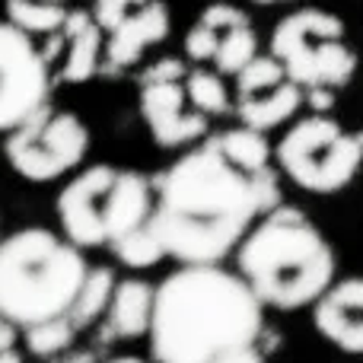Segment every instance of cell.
<instances>
[{"label":"cell","instance_id":"7c38bea8","mask_svg":"<svg viewBox=\"0 0 363 363\" xmlns=\"http://www.w3.org/2000/svg\"><path fill=\"white\" fill-rule=\"evenodd\" d=\"M303 108V86H296L271 55H255L236 74V112L255 131H274Z\"/></svg>","mask_w":363,"mask_h":363},{"label":"cell","instance_id":"30bf717a","mask_svg":"<svg viewBox=\"0 0 363 363\" xmlns=\"http://www.w3.org/2000/svg\"><path fill=\"white\" fill-rule=\"evenodd\" d=\"M93 19L102 29L106 70H125L147 48L169 38L172 16L166 0H96Z\"/></svg>","mask_w":363,"mask_h":363},{"label":"cell","instance_id":"9c48e42d","mask_svg":"<svg viewBox=\"0 0 363 363\" xmlns=\"http://www.w3.org/2000/svg\"><path fill=\"white\" fill-rule=\"evenodd\" d=\"M51 64L29 32L0 23V134L48 106Z\"/></svg>","mask_w":363,"mask_h":363},{"label":"cell","instance_id":"484cf974","mask_svg":"<svg viewBox=\"0 0 363 363\" xmlns=\"http://www.w3.org/2000/svg\"><path fill=\"white\" fill-rule=\"evenodd\" d=\"M0 363H23L16 347H6V351H0Z\"/></svg>","mask_w":363,"mask_h":363},{"label":"cell","instance_id":"7a4b0ae2","mask_svg":"<svg viewBox=\"0 0 363 363\" xmlns=\"http://www.w3.org/2000/svg\"><path fill=\"white\" fill-rule=\"evenodd\" d=\"M147 335L157 363H213L262 345L264 306L236 271L182 264L153 290Z\"/></svg>","mask_w":363,"mask_h":363},{"label":"cell","instance_id":"44dd1931","mask_svg":"<svg viewBox=\"0 0 363 363\" xmlns=\"http://www.w3.org/2000/svg\"><path fill=\"white\" fill-rule=\"evenodd\" d=\"M108 249H112L115 258H118L121 264H128V268H153L157 262L166 258L163 242H160L153 223H144V226H138V230H131L128 236H121L118 242L108 245Z\"/></svg>","mask_w":363,"mask_h":363},{"label":"cell","instance_id":"603a6c76","mask_svg":"<svg viewBox=\"0 0 363 363\" xmlns=\"http://www.w3.org/2000/svg\"><path fill=\"white\" fill-rule=\"evenodd\" d=\"M303 106H309L313 112H332L335 108V89L328 86H313V89H303Z\"/></svg>","mask_w":363,"mask_h":363},{"label":"cell","instance_id":"8992f818","mask_svg":"<svg viewBox=\"0 0 363 363\" xmlns=\"http://www.w3.org/2000/svg\"><path fill=\"white\" fill-rule=\"evenodd\" d=\"M271 57L303 89L347 86L357 74V51L347 42V29L332 10L303 6L271 32Z\"/></svg>","mask_w":363,"mask_h":363},{"label":"cell","instance_id":"5bb4252c","mask_svg":"<svg viewBox=\"0 0 363 363\" xmlns=\"http://www.w3.org/2000/svg\"><path fill=\"white\" fill-rule=\"evenodd\" d=\"M313 325L345 354H363V277L328 284L313 300Z\"/></svg>","mask_w":363,"mask_h":363},{"label":"cell","instance_id":"5b68a950","mask_svg":"<svg viewBox=\"0 0 363 363\" xmlns=\"http://www.w3.org/2000/svg\"><path fill=\"white\" fill-rule=\"evenodd\" d=\"M55 207L64 239L77 249H99L150 220L153 182L144 172L96 163L64 185Z\"/></svg>","mask_w":363,"mask_h":363},{"label":"cell","instance_id":"ac0fdd59","mask_svg":"<svg viewBox=\"0 0 363 363\" xmlns=\"http://www.w3.org/2000/svg\"><path fill=\"white\" fill-rule=\"evenodd\" d=\"M211 140L239 169H245V172L271 169V147H268V140H264V131H255V128L242 125V128H230V131L213 134Z\"/></svg>","mask_w":363,"mask_h":363},{"label":"cell","instance_id":"7402d4cb","mask_svg":"<svg viewBox=\"0 0 363 363\" xmlns=\"http://www.w3.org/2000/svg\"><path fill=\"white\" fill-rule=\"evenodd\" d=\"M23 335H26L29 354H35V357H55L64 347H70L77 328L70 325L67 315H57V319H45V322H35V325L23 328Z\"/></svg>","mask_w":363,"mask_h":363},{"label":"cell","instance_id":"ba28073f","mask_svg":"<svg viewBox=\"0 0 363 363\" xmlns=\"http://www.w3.org/2000/svg\"><path fill=\"white\" fill-rule=\"evenodd\" d=\"M89 150V128L67 108L42 106L4 140L6 163L29 182H55L74 172Z\"/></svg>","mask_w":363,"mask_h":363},{"label":"cell","instance_id":"d4e9b609","mask_svg":"<svg viewBox=\"0 0 363 363\" xmlns=\"http://www.w3.org/2000/svg\"><path fill=\"white\" fill-rule=\"evenodd\" d=\"M16 332H19V328L0 315V351H6V347H16Z\"/></svg>","mask_w":363,"mask_h":363},{"label":"cell","instance_id":"6da1fadb","mask_svg":"<svg viewBox=\"0 0 363 363\" xmlns=\"http://www.w3.org/2000/svg\"><path fill=\"white\" fill-rule=\"evenodd\" d=\"M274 204H281L274 166L245 172L207 138L157 176L150 223L169 258L182 264H220Z\"/></svg>","mask_w":363,"mask_h":363},{"label":"cell","instance_id":"4316f807","mask_svg":"<svg viewBox=\"0 0 363 363\" xmlns=\"http://www.w3.org/2000/svg\"><path fill=\"white\" fill-rule=\"evenodd\" d=\"M252 4H258V6H274V4H294V0H252Z\"/></svg>","mask_w":363,"mask_h":363},{"label":"cell","instance_id":"52a82bcc","mask_svg":"<svg viewBox=\"0 0 363 363\" xmlns=\"http://www.w3.org/2000/svg\"><path fill=\"white\" fill-rule=\"evenodd\" d=\"M363 147L357 134L345 131L325 112L294 121L277 144V166L284 176L313 194H335L360 172Z\"/></svg>","mask_w":363,"mask_h":363},{"label":"cell","instance_id":"e0dca14e","mask_svg":"<svg viewBox=\"0 0 363 363\" xmlns=\"http://www.w3.org/2000/svg\"><path fill=\"white\" fill-rule=\"evenodd\" d=\"M112 290H115V271L108 268V264H93V268H86V277H83L80 290H77L74 303H70V309H67L70 325L80 332V328L93 325L99 315H106Z\"/></svg>","mask_w":363,"mask_h":363},{"label":"cell","instance_id":"3957f363","mask_svg":"<svg viewBox=\"0 0 363 363\" xmlns=\"http://www.w3.org/2000/svg\"><path fill=\"white\" fill-rule=\"evenodd\" d=\"M236 274L262 306L303 309L335 281V252L300 207L274 204L245 230L236 249Z\"/></svg>","mask_w":363,"mask_h":363},{"label":"cell","instance_id":"4fadbf2b","mask_svg":"<svg viewBox=\"0 0 363 363\" xmlns=\"http://www.w3.org/2000/svg\"><path fill=\"white\" fill-rule=\"evenodd\" d=\"M140 115L163 150H179L207 134L211 118L191 108L182 77H140Z\"/></svg>","mask_w":363,"mask_h":363},{"label":"cell","instance_id":"8fae6325","mask_svg":"<svg viewBox=\"0 0 363 363\" xmlns=\"http://www.w3.org/2000/svg\"><path fill=\"white\" fill-rule=\"evenodd\" d=\"M185 55L194 64H213L220 77H236L258 55L255 26L239 6L211 4L188 29Z\"/></svg>","mask_w":363,"mask_h":363},{"label":"cell","instance_id":"277c9868","mask_svg":"<svg viewBox=\"0 0 363 363\" xmlns=\"http://www.w3.org/2000/svg\"><path fill=\"white\" fill-rule=\"evenodd\" d=\"M86 258L70 239L42 226L16 230L0 239V315L16 328L67 315Z\"/></svg>","mask_w":363,"mask_h":363},{"label":"cell","instance_id":"83f0119b","mask_svg":"<svg viewBox=\"0 0 363 363\" xmlns=\"http://www.w3.org/2000/svg\"><path fill=\"white\" fill-rule=\"evenodd\" d=\"M106 363H144L140 357H115V360H106Z\"/></svg>","mask_w":363,"mask_h":363},{"label":"cell","instance_id":"f1b7e54d","mask_svg":"<svg viewBox=\"0 0 363 363\" xmlns=\"http://www.w3.org/2000/svg\"><path fill=\"white\" fill-rule=\"evenodd\" d=\"M357 140H360V147H363V128H360V131H357Z\"/></svg>","mask_w":363,"mask_h":363},{"label":"cell","instance_id":"9a60e30c","mask_svg":"<svg viewBox=\"0 0 363 363\" xmlns=\"http://www.w3.org/2000/svg\"><path fill=\"white\" fill-rule=\"evenodd\" d=\"M102 67V29L89 10H70L61 23V77L64 83H86Z\"/></svg>","mask_w":363,"mask_h":363},{"label":"cell","instance_id":"ffe728a7","mask_svg":"<svg viewBox=\"0 0 363 363\" xmlns=\"http://www.w3.org/2000/svg\"><path fill=\"white\" fill-rule=\"evenodd\" d=\"M182 86H185V96H188V102H191V108H198L207 118L230 112V89H226L223 77H220L217 70H207V67L185 70Z\"/></svg>","mask_w":363,"mask_h":363},{"label":"cell","instance_id":"cb8c5ba5","mask_svg":"<svg viewBox=\"0 0 363 363\" xmlns=\"http://www.w3.org/2000/svg\"><path fill=\"white\" fill-rule=\"evenodd\" d=\"M213 363H264V351H262V345L239 347V351L223 354V357H217Z\"/></svg>","mask_w":363,"mask_h":363},{"label":"cell","instance_id":"d6986e66","mask_svg":"<svg viewBox=\"0 0 363 363\" xmlns=\"http://www.w3.org/2000/svg\"><path fill=\"white\" fill-rule=\"evenodd\" d=\"M6 23L29 35H51L70 13L67 0H6Z\"/></svg>","mask_w":363,"mask_h":363},{"label":"cell","instance_id":"2e32d148","mask_svg":"<svg viewBox=\"0 0 363 363\" xmlns=\"http://www.w3.org/2000/svg\"><path fill=\"white\" fill-rule=\"evenodd\" d=\"M153 284L144 277H128V281H115L112 300L106 306L108 332L118 338H140L150 328L153 315Z\"/></svg>","mask_w":363,"mask_h":363}]
</instances>
